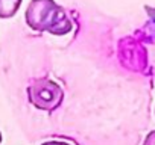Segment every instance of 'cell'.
Here are the masks:
<instances>
[{
    "mask_svg": "<svg viewBox=\"0 0 155 145\" xmlns=\"http://www.w3.org/2000/svg\"><path fill=\"white\" fill-rule=\"evenodd\" d=\"M143 145H155V130H152L150 133H147V136L143 140Z\"/></svg>",
    "mask_w": 155,
    "mask_h": 145,
    "instance_id": "8992f818",
    "label": "cell"
},
{
    "mask_svg": "<svg viewBox=\"0 0 155 145\" xmlns=\"http://www.w3.org/2000/svg\"><path fill=\"white\" fill-rule=\"evenodd\" d=\"M117 56L123 68L132 72H146L149 68L147 50L135 36H125L119 41Z\"/></svg>",
    "mask_w": 155,
    "mask_h": 145,
    "instance_id": "3957f363",
    "label": "cell"
},
{
    "mask_svg": "<svg viewBox=\"0 0 155 145\" xmlns=\"http://www.w3.org/2000/svg\"><path fill=\"white\" fill-rule=\"evenodd\" d=\"M28 100L31 104L44 112H53L64 101L62 88L50 79H34L26 88Z\"/></svg>",
    "mask_w": 155,
    "mask_h": 145,
    "instance_id": "7a4b0ae2",
    "label": "cell"
},
{
    "mask_svg": "<svg viewBox=\"0 0 155 145\" xmlns=\"http://www.w3.org/2000/svg\"><path fill=\"white\" fill-rule=\"evenodd\" d=\"M2 139H3V137H2V133H0V143H2Z\"/></svg>",
    "mask_w": 155,
    "mask_h": 145,
    "instance_id": "ba28073f",
    "label": "cell"
},
{
    "mask_svg": "<svg viewBox=\"0 0 155 145\" xmlns=\"http://www.w3.org/2000/svg\"><path fill=\"white\" fill-rule=\"evenodd\" d=\"M21 6V0H0V18L14 17Z\"/></svg>",
    "mask_w": 155,
    "mask_h": 145,
    "instance_id": "5b68a950",
    "label": "cell"
},
{
    "mask_svg": "<svg viewBox=\"0 0 155 145\" xmlns=\"http://www.w3.org/2000/svg\"><path fill=\"white\" fill-rule=\"evenodd\" d=\"M146 11H147V21L146 24L138 29L135 32V38L141 42H146V44H153L155 42V8H150V6H146Z\"/></svg>",
    "mask_w": 155,
    "mask_h": 145,
    "instance_id": "277c9868",
    "label": "cell"
},
{
    "mask_svg": "<svg viewBox=\"0 0 155 145\" xmlns=\"http://www.w3.org/2000/svg\"><path fill=\"white\" fill-rule=\"evenodd\" d=\"M26 24L35 32L64 36L73 29L65 9L55 0H31L25 14Z\"/></svg>",
    "mask_w": 155,
    "mask_h": 145,
    "instance_id": "6da1fadb",
    "label": "cell"
},
{
    "mask_svg": "<svg viewBox=\"0 0 155 145\" xmlns=\"http://www.w3.org/2000/svg\"><path fill=\"white\" fill-rule=\"evenodd\" d=\"M41 145H70L67 142H61V140H49V142H44Z\"/></svg>",
    "mask_w": 155,
    "mask_h": 145,
    "instance_id": "52a82bcc",
    "label": "cell"
}]
</instances>
